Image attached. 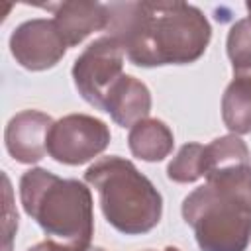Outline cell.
Returning a JSON list of instances; mask_svg holds the SVG:
<instances>
[{
	"instance_id": "obj_1",
	"label": "cell",
	"mask_w": 251,
	"mask_h": 251,
	"mask_svg": "<svg viewBox=\"0 0 251 251\" xmlns=\"http://www.w3.org/2000/svg\"><path fill=\"white\" fill-rule=\"evenodd\" d=\"M106 35L114 37L137 67L188 65L212 39L204 12L186 2H110Z\"/></svg>"
},
{
	"instance_id": "obj_2",
	"label": "cell",
	"mask_w": 251,
	"mask_h": 251,
	"mask_svg": "<svg viewBox=\"0 0 251 251\" xmlns=\"http://www.w3.org/2000/svg\"><path fill=\"white\" fill-rule=\"evenodd\" d=\"M20 200L24 212L49 237L76 251L90 247L94 212L92 194L84 182L33 167L20 178Z\"/></svg>"
},
{
	"instance_id": "obj_3",
	"label": "cell",
	"mask_w": 251,
	"mask_h": 251,
	"mask_svg": "<svg viewBox=\"0 0 251 251\" xmlns=\"http://www.w3.org/2000/svg\"><path fill=\"white\" fill-rule=\"evenodd\" d=\"M84 180L96 188L106 222L120 233L143 235L161 222V192L131 161L102 157L86 169Z\"/></svg>"
},
{
	"instance_id": "obj_4",
	"label": "cell",
	"mask_w": 251,
	"mask_h": 251,
	"mask_svg": "<svg viewBox=\"0 0 251 251\" xmlns=\"http://www.w3.org/2000/svg\"><path fill=\"white\" fill-rule=\"evenodd\" d=\"M182 218L200 251H245L251 241V214L208 182L182 200Z\"/></svg>"
},
{
	"instance_id": "obj_5",
	"label": "cell",
	"mask_w": 251,
	"mask_h": 251,
	"mask_svg": "<svg viewBox=\"0 0 251 251\" xmlns=\"http://www.w3.org/2000/svg\"><path fill=\"white\" fill-rule=\"evenodd\" d=\"M124 49L110 37L102 35L88 43L73 65V82L84 102L104 112L110 88L124 76Z\"/></svg>"
},
{
	"instance_id": "obj_6",
	"label": "cell",
	"mask_w": 251,
	"mask_h": 251,
	"mask_svg": "<svg viewBox=\"0 0 251 251\" xmlns=\"http://www.w3.org/2000/svg\"><path fill=\"white\" fill-rule=\"evenodd\" d=\"M110 139L112 133L106 122L88 114H69L53 122L47 137V153L61 165L76 167L104 153Z\"/></svg>"
},
{
	"instance_id": "obj_7",
	"label": "cell",
	"mask_w": 251,
	"mask_h": 251,
	"mask_svg": "<svg viewBox=\"0 0 251 251\" xmlns=\"http://www.w3.org/2000/svg\"><path fill=\"white\" fill-rule=\"evenodd\" d=\"M67 43L53 20L33 18L20 24L10 35V53L27 71L53 69L67 53Z\"/></svg>"
},
{
	"instance_id": "obj_8",
	"label": "cell",
	"mask_w": 251,
	"mask_h": 251,
	"mask_svg": "<svg viewBox=\"0 0 251 251\" xmlns=\"http://www.w3.org/2000/svg\"><path fill=\"white\" fill-rule=\"evenodd\" d=\"M53 126L51 116L39 110H22L10 118L4 129V143L10 157L24 165L39 163L47 153V137Z\"/></svg>"
},
{
	"instance_id": "obj_9",
	"label": "cell",
	"mask_w": 251,
	"mask_h": 251,
	"mask_svg": "<svg viewBox=\"0 0 251 251\" xmlns=\"http://www.w3.org/2000/svg\"><path fill=\"white\" fill-rule=\"evenodd\" d=\"M41 8L53 14L59 33L63 35L67 47L82 43L90 33L104 31L108 24V8L100 2L67 0L57 4H43Z\"/></svg>"
},
{
	"instance_id": "obj_10",
	"label": "cell",
	"mask_w": 251,
	"mask_h": 251,
	"mask_svg": "<svg viewBox=\"0 0 251 251\" xmlns=\"http://www.w3.org/2000/svg\"><path fill=\"white\" fill-rule=\"evenodd\" d=\"M104 112L122 127H131L145 120L151 112V92L147 84L131 75H124L110 88Z\"/></svg>"
},
{
	"instance_id": "obj_11",
	"label": "cell",
	"mask_w": 251,
	"mask_h": 251,
	"mask_svg": "<svg viewBox=\"0 0 251 251\" xmlns=\"http://www.w3.org/2000/svg\"><path fill=\"white\" fill-rule=\"evenodd\" d=\"M127 147L133 157L147 163H159L171 155L175 147V135L165 122L157 118H145L129 127Z\"/></svg>"
},
{
	"instance_id": "obj_12",
	"label": "cell",
	"mask_w": 251,
	"mask_h": 251,
	"mask_svg": "<svg viewBox=\"0 0 251 251\" xmlns=\"http://www.w3.org/2000/svg\"><path fill=\"white\" fill-rule=\"evenodd\" d=\"M222 120L235 135L251 133V71L233 73L222 96Z\"/></svg>"
},
{
	"instance_id": "obj_13",
	"label": "cell",
	"mask_w": 251,
	"mask_h": 251,
	"mask_svg": "<svg viewBox=\"0 0 251 251\" xmlns=\"http://www.w3.org/2000/svg\"><path fill=\"white\" fill-rule=\"evenodd\" d=\"M237 165H249V149L239 135H222L204 145V178Z\"/></svg>"
},
{
	"instance_id": "obj_14",
	"label": "cell",
	"mask_w": 251,
	"mask_h": 251,
	"mask_svg": "<svg viewBox=\"0 0 251 251\" xmlns=\"http://www.w3.org/2000/svg\"><path fill=\"white\" fill-rule=\"evenodd\" d=\"M206 182L220 194L235 202L239 208L251 214V167L237 165L206 176Z\"/></svg>"
},
{
	"instance_id": "obj_15",
	"label": "cell",
	"mask_w": 251,
	"mask_h": 251,
	"mask_svg": "<svg viewBox=\"0 0 251 251\" xmlns=\"http://www.w3.org/2000/svg\"><path fill=\"white\" fill-rule=\"evenodd\" d=\"M167 176L173 182L188 184L204 176V145L202 143H184L173 161L167 165Z\"/></svg>"
},
{
	"instance_id": "obj_16",
	"label": "cell",
	"mask_w": 251,
	"mask_h": 251,
	"mask_svg": "<svg viewBox=\"0 0 251 251\" xmlns=\"http://www.w3.org/2000/svg\"><path fill=\"white\" fill-rule=\"evenodd\" d=\"M226 51L231 63L233 73H249L251 71V20H237L226 39Z\"/></svg>"
},
{
	"instance_id": "obj_17",
	"label": "cell",
	"mask_w": 251,
	"mask_h": 251,
	"mask_svg": "<svg viewBox=\"0 0 251 251\" xmlns=\"http://www.w3.org/2000/svg\"><path fill=\"white\" fill-rule=\"evenodd\" d=\"M27 251H76L69 245H63V243H57L53 239H47V241H41V243H35L33 247H29Z\"/></svg>"
},
{
	"instance_id": "obj_18",
	"label": "cell",
	"mask_w": 251,
	"mask_h": 251,
	"mask_svg": "<svg viewBox=\"0 0 251 251\" xmlns=\"http://www.w3.org/2000/svg\"><path fill=\"white\" fill-rule=\"evenodd\" d=\"M82 251H106V249H102V247H86V249H82Z\"/></svg>"
},
{
	"instance_id": "obj_19",
	"label": "cell",
	"mask_w": 251,
	"mask_h": 251,
	"mask_svg": "<svg viewBox=\"0 0 251 251\" xmlns=\"http://www.w3.org/2000/svg\"><path fill=\"white\" fill-rule=\"evenodd\" d=\"M245 8H247V14H249V16H247V18H249V20H251V2H247V4H245Z\"/></svg>"
},
{
	"instance_id": "obj_20",
	"label": "cell",
	"mask_w": 251,
	"mask_h": 251,
	"mask_svg": "<svg viewBox=\"0 0 251 251\" xmlns=\"http://www.w3.org/2000/svg\"><path fill=\"white\" fill-rule=\"evenodd\" d=\"M163 251H180V249H178V247H173V245H169V247H165Z\"/></svg>"
},
{
	"instance_id": "obj_21",
	"label": "cell",
	"mask_w": 251,
	"mask_h": 251,
	"mask_svg": "<svg viewBox=\"0 0 251 251\" xmlns=\"http://www.w3.org/2000/svg\"><path fill=\"white\" fill-rule=\"evenodd\" d=\"M145 251H155V249H145Z\"/></svg>"
}]
</instances>
